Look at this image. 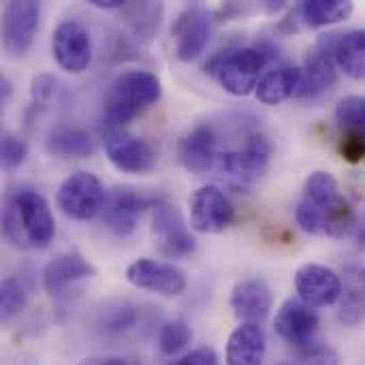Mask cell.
Segmentation results:
<instances>
[{"instance_id":"277c9868","label":"cell","mask_w":365,"mask_h":365,"mask_svg":"<svg viewBox=\"0 0 365 365\" xmlns=\"http://www.w3.org/2000/svg\"><path fill=\"white\" fill-rule=\"evenodd\" d=\"M340 197L338 180L329 171H314L306 180L302 199L295 207V222L299 229L312 235L325 233V220Z\"/></svg>"},{"instance_id":"8d00e7d4","label":"cell","mask_w":365,"mask_h":365,"mask_svg":"<svg viewBox=\"0 0 365 365\" xmlns=\"http://www.w3.org/2000/svg\"><path fill=\"white\" fill-rule=\"evenodd\" d=\"M171 365H218V355L212 346H201V349H195L188 355L180 357Z\"/></svg>"},{"instance_id":"8fae6325","label":"cell","mask_w":365,"mask_h":365,"mask_svg":"<svg viewBox=\"0 0 365 365\" xmlns=\"http://www.w3.org/2000/svg\"><path fill=\"white\" fill-rule=\"evenodd\" d=\"M152 233L158 250L169 259H184L197 250V240L190 233L182 212L171 203H156Z\"/></svg>"},{"instance_id":"d6986e66","label":"cell","mask_w":365,"mask_h":365,"mask_svg":"<svg viewBox=\"0 0 365 365\" xmlns=\"http://www.w3.org/2000/svg\"><path fill=\"white\" fill-rule=\"evenodd\" d=\"M231 308L242 323L261 325L272 310V291L259 278L242 280L231 293Z\"/></svg>"},{"instance_id":"5bb4252c","label":"cell","mask_w":365,"mask_h":365,"mask_svg":"<svg viewBox=\"0 0 365 365\" xmlns=\"http://www.w3.org/2000/svg\"><path fill=\"white\" fill-rule=\"evenodd\" d=\"M15 203L30 248H47L56 235V220L47 199L36 190L24 188L15 192Z\"/></svg>"},{"instance_id":"74e56055","label":"cell","mask_w":365,"mask_h":365,"mask_svg":"<svg viewBox=\"0 0 365 365\" xmlns=\"http://www.w3.org/2000/svg\"><path fill=\"white\" fill-rule=\"evenodd\" d=\"M88 2H90L92 6H96V9H107V11H109V9H120V11H122V9L126 6L124 0H88Z\"/></svg>"},{"instance_id":"ffe728a7","label":"cell","mask_w":365,"mask_h":365,"mask_svg":"<svg viewBox=\"0 0 365 365\" xmlns=\"http://www.w3.org/2000/svg\"><path fill=\"white\" fill-rule=\"evenodd\" d=\"M145 207H148V201L135 190L115 188L105 203V225L115 235L126 237L137 229L139 218Z\"/></svg>"},{"instance_id":"6da1fadb","label":"cell","mask_w":365,"mask_h":365,"mask_svg":"<svg viewBox=\"0 0 365 365\" xmlns=\"http://www.w3.org/2000/svg\"><path fill=\"white\" fill-rule=\"evenodd\" d=\"M163 96L160 79L150 71H126L113 83L105 101L103 120L107 130L122 128L143 109L158 103Z\"/></svg>"},{"instance_id":"d6a6232c","label":"cell","mask_w":365,"mask_h":365,"mask_svg":"<svg viewBox=\"0 0 365 365\" xmlns=\"http://www.w3.org/2000/svg\"><path fill=\"white\" fill-rule=\"evenodd\" d=\"M2 233L6 237V242L15 248H30L28 237L24 233V225H21V216L15 203V195H9L4 201V210H2Z\"/></svg>"},{"instance_id":"83f0119b","label":"cell","mask_w":365,"mask_h":365,"mask_svg":"<svg viewBox=\"0 0 365 365\" xmlns=\"http://www.w3.org/2000/svg\"><path fill=\"white\" fill-rule=\"evenodd\" d=\"M336 122L342 130V139L365 141V98L346 96L336 107Z\"/></svg>"},{"instance_id":"f35d334b","label":"cell","mask_w":365,"mask_h":365,"mask_svg":"<svg viewBox=\"0 0 365 365\" xmlns=\"http://www.w3.org/2000/svg\"><path fill=\"white\" fill-rule=\"evenodd\" d=\"M81 365H128V361L122 357H98V359H88Z\"/></svg>"},{"instance_id":"d590c367","label":"cell","mask_w":365,"mask_h":365,"mask_svg":"<svg viewBox=\"0 0 365 365\" xmlns=\"http://www.w3.org/2000/svg\"><path fill=\"white\" fill-rule=\"evenodd\" d=\"M53 86H56V79L51 75H36L32 79V88H30V94H32V103L38 105V107H45L53 94Z\"/></svg>"},{"instance_id":"f546056e","label":"cell","mask_w":365,"mask_h":365,"mask_svg":"<svg viewBox=\"0 0 365 365\" xmlns=\"http://www.w3.org/2000/svg\"><path fill=\"white\" fill-rule=\"evenodd\" d=\"M338 321L344 327H357L365 321V287L351 284L342 291L338 302Z\"/></svg>"},{"instance_id":"7c38bea8","label":"cell","mask_w":365,"mask_h":365,"mask_svg":"<svg viewBox=\"0 0 365 365\" xmlns=\"http://www.w3.org/2000/svg\"><path fill=\"white\" fill-rule=\"evenodd\" d=\"M235 220V207L231 199L216 186H203L190 197V225L205 235H218L227 231Z\"/></svg>"},{"instance_id":"44dd1931","label":"cell","mask_w":365,"mask_h":365,"mask_svg":"<svg viewBox=\"0 0 365 365\" xmlns=\"http://www.w3.org/2000/svg\"><path fill=\"white\" fill-rule=\"evenodd\" d=\"M267 355V338L261 325L242 323L227 342V365H263Z\"/></svg>"},{"instance_id":"9c48e42d","label":"cell","mask_w":365,"mask_h":365,"mask_svg":"<svg viewBox=\"0 0 365 365\" xmlns=\"http://www.w3.org/2000/svg\"><path fill=\"white\" fill-rule=\"evenodd\" d=\"M105 154L118 171L130 175H145L158 163L156 150L150 141L135 137L122 128L105 133Z\"/></svg>"},{"instance_id":"30bf717a","label":"cell","mask_w":365,"mask_h":365,"mask_svg":"<svg viewBox=\"0 0 365 365\" xmlns=\"http://www.w3.org/2000/svg\"><path fill=\"white\" fill-rule=\"evenodd\" d=\"M51 53L66 73H83L92 64V36L79 19H64L51 36Z\"/></svg>"},{"instance_id":"603a6c76","label":"cell","mask_w":365,"mask_h":365,"mask_svg":"<svg viewBox=\"0 0 365 365\" xmlns=\"http://www.w3.org/2000/svg\"><path fill=\"white\" fill-rule=\"evenodd\" d=\"M365 225V201L357 197H340L325 220V233L331 237H349L361 233Z\"/></svg>"},{"instance_id":"f1b7e54d","label":"cell","mask_w":365,"mask_h":365,"mask_svg":"<svg viewBox=\"0 0 365 365\" xmlns=\"http://www.w3.org/2000/svg\"><path fill=\"white\" fill-rule=\"evenodd\" d=\"M126 11V21L133 28V32L137 34V38L150 41L160 26V17H163V4H154V2H126V6L122 9Z\"/></svg>"},{"instance_id":"836d02e7","label":"cell","mask_w":365,"mask_h":365,"mask_svg":"<svg viewBox=\"0 0 365 365\" xmlns=\"http://www.w3.org/2000/svg\"><path fill=\"white\" fill-rule=\"evenodd\" d=\"M28 156V143L17 137L6 133L0 141V160L4 169H17Z\"/></svg>"},{"instance_id":"4fadbf2b","label":"cell","mask_w":365,"mask_h":365,"mask_svg":"<svg viewBox=\"0 0 365 365\" xmlns=\"http://www.w3.org/2000/svg\"><path fill=\"white\" fill-rule=\"evenodd\" d=\"M126 280L141 291L158 293L163 297H178L188 287L186 274L180 267L156 259L133 261L126 267Z\"/></svg>"},{"instance_id":"e0dca14e","label":"cell","mask_w":365,"mask_h":365,"mask_svg":"<svg viewBox=\"0 0 365 365\" xmlns=\"http://www.w3.org/2000/svg\"><path fill=\"white\" fill-rule=\"evenodd\" d=\"M218 135L212 126H197L178 145V160L190 173H207L216 169L220 158Z\"/></svg>"},{"instance_id":"52a82bcc","label":"cell","mask_w":365,"mask_h":365,"mask_svg":"<svg viewBox=\"0 0 365 365\" xmlns=\"http://www.w3.org/2000/svg\"><path fill=\"white\" fill-rule=\"evenodd\" d=\"M340 32L321 34L317 45L308 51L304 68H302V83L297 90V96L308 101L325 94L331 90L338 81V64L334 56V45L338 41Z\"/></svg>"},{"instance_id":"e575fe53","label":"cell","mask_w":365,"mask_h":365,"mask_svg":"<svg viewBox=\"0 0 365 365\" xmlns=\"http://www.w3.org/2000/svg\"><path fill=\"white\" fill-rule=\"evenodd\" d=\"M299 365H340V355L327 344H308L297 351Z\"/></svg>"},{"instance_id":"9a60e30c","label":"cell","mask_w":365,"mask_h":365,"mask_svg":"<svg viewBox=\"0 0 365 365\" xmlns=\"http://www.w3.org/2000/svg\"><path fill=\"white\" fill-rule=\"evenodd\" d=\"M295 291L299 299L312 308H325L342 297V278L325 265L308 263L295 274Z\"/></svg>"},{"instance_id":"8992f818","label":"cell","mask_w":365,"mask_h":365,"mask_svg":"<svg viewBox=\"0 0 365 365\" xmlns=\"http://www.w3.org/2000/svg\"><path fill=\"white\" fill-rule=\"evenodd\" d=\"M41 2L9 0L2 9V47L9 58H24L38 32Z\"/></svg>"},{"instance_id":"484cf974","label":"cell","mask_w":365,"mask_h":365,"mask_svg":"<svg viewBox=\"0 0 365 365\" xmlns=\"http://www.w3.org/2000/svg\"><path fill=\"white\" fill-rule=\"evenodd\" d=\"M45 150L56 158H90L96 152V143L81 128H60L47 137Z\"/></svg>"},{"instance_id":"4dcf8cb0","label":"cell","mask_w":365,"mask_h":365,"mask_svg":"<svg viewBox=\"0 0 365 365\" xmlns=\"http://www.w3.org/2000/svg\"><path fill=\"white\" fill-rule=\"evenodd\" d=\"M28 304V293L26 287L21 284V280H17L15 276H6L0 284V317L2 321H11L17 314L24 312Z\"/></svg>"},{"instance_id":"3957f363","label":"cell","mask_w":365,"mask_h":365,"mask_svg":"<svg viewBox=\"0 0 365 365\" xmlns=\"http://www.w3.org/2000/svg\"><path fill=\"white\" fill-rule=\"evenodd\" d=\"M272 160V143L261 133H246L244 143L233 150H222L216 169L240 186L259 182Z\"/></svg>"},{"instance_id":"d4e9b609","label":"cell","mask_w":365,"mask_h":365,"mask_svg":"<svg viewBox=\"0 0 365 365\" xmlns=\"http://www.w3.org/2000/svg\"><path fill=\"white\" fill-rule=\"evenodd\" d=\"M353 2L349 0H304L297 6V13L304 26L325 28L340 21H346L353 15Z\"/></svg>"},{"instance_id":"ba28073f","label":"cell","mask_w":365,"mask_h":365,"mask_svg":"<svg viewBox=\"0 0 365 365\" xmlns=\"http://www.w3.org/2000/svg\"><path fill=\"white\" fill-rule=\"evenodd\" d=\"M212 11L203 4L186 6L173 24V56L180 62L197 60L212 38Z\"/></svg>"},{"instance_id":"4316f807","label":"cell","mask_w":365,"mask_h":365,"mask_svg":"<svg viewBox=\"0 0 365 365\" xmlns=\"http://www.w3.org/2000/svg\"><path fill=\"white\" fill-rule=\"evenodd\" d=\"M139 323V308L133 304H113L98 312L96 317V331L103 336H122L130 331Z\"/></svg>"},{"instance_id":"7a4b0ae2","label":"cell","mask_w":365,"mask_h":365,"mask_svg":"<svg viewBox=\"0 0 365 365\" xmlns=\"http://www.w3.org/2000/svg\"><path fill=\"white\" fill-rule=\"evenodd\" d=\"M272 58L274 47L265 43H257L252 47L225 49L205 64V73H210L225 92L233 96H248L252 90H257L261 73Z\"/></svg>"},{"instance_id":"60d3db41","label":"cell","mask_w":365,"mask_h":365,"mask_svg":"<svg viewBox=\"0 0 365 365\" xmlns=\"http://www.w3.org/2000/svg\"><path fill=\"white\" fill-rule=\"evenodd\" d=\"M278 365H293V364H278Z\"/></svg>"},{"instance_id":"1f68e13d","label":"cell","mask_w":365,"mask_h":365,"mask_svg":"<svg viewBox=\"0 0 365 365\" xmlns=\"http://www.w3.org/2000/svg\"><path fill=\"white\" fill-rule=\"evenodd\" d=\"M192 342V331L186 321H169L158 334V349L165 357L180 355Z\"/></svg>"},{"instance_id":"2e32d148","label":"cell","mask_w":365,"mask_h":365,"mask_svg":"<svg viewBox=\"0 0 365 365\" xmlns=\"http://www.w3.org/2000/svg\"><path fill=\"white\" fill-rule=\"evenodd\" d=\"M319 314L312 306L304 304L299 297L297 299H287L282 308L276 314V334L280 340L291 344L293 349H304L314 342V336L319 331Z\"/></svg>"},{"instance_id":"5b68a950","label":"cell","mask_w":365,"mask_h":365,"mask_svg":"<svg viewBox=\"0 0 365 365\" xmlns=\"http://www.w3.org/2000/svg\"><path fill=\"white\" fill-rule=\"evenodd\" d=\"M56 201L66 218L86 222L105 210L107 195L103 182L94 173L77 171L60 184Z\"/></svg>"},{"instance_id":"ab89813d","label":"cell","mask_w":365,"mask_h":365,"mask_svg":"<svg viewBox=\"0 0 365 365\" xmlns=\"http://www.w3.org/2000/svg\"><path fill=\"white\" fill-rule=\"evenodd\" d=\"M357 244H359L361 248H365V227H364V231H361V233L357 235Z\"/></svg>"},{"instance_id":"ac0fdd59","label":"cell","mask_w":365,"mask_h":365,"mask_svg":"<svg viewBox=\"0 0 365 365\" xmlns=\"http://www.w3.org/2000/svg\"><path fill=\"white\" fill-rule=\"evenodd\" d=\"M96 274L94 265L83 259L77 250L62 252L56 259H51L45 269H43V289L51 295L58 297L62 295L68 287H73L79 280L92 278Z\"/></svg>"},{"instance_id":"7402d4cb","label":"cell","mask_w":365,"mask_h":365,"mask_svg":"<svg viewBox=\"0 0 365 365\" xmlns=\"http://www.w3.org/2000/svg\"><path fill=\"white\" fill-rule=\"evenodd\" d=\"M302 83L299 66H280L265 73L257 86V98L263 105H280L293 94H297Z\"/></svg>"},{"instance_id":"cb8c5ba5","label":"cell","mask_w":365,"mask_h":365,"mask_svg":"<svg viewBox=\"0 0 365 365\" xmlns=\"http://www.w3.org/2000/svg\"><path fill=\"white\" fill-rule=\"evenodd\" d=\"M336 64L351 79H365V28L340 32L334 45Z\"/></svg>"}]
</instances>
